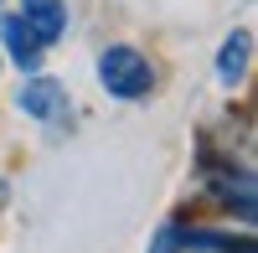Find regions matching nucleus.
Masks as SVG:
<instances>
[{
  "instance_id": "obj_3",
  "label": "nucleus",
  "mask_w": 258,
  "mask_h": 253,
  "mask_svg": "<svg viewBox=\"0 0 258 253\" xmlns=\"http://www.w3.org/2000/svg\"><path fill=\"white\" fill-rule=\"evenodd\" d=\"M16 109L26 114V119H36V124H68L73 119V98H68V88H62L57 78H41V73H31L26 83L16 88Z\"/></svg>"
},
{
  "instance_id": "obj_2",
  "label": "nucleus",
  "mask_w": 258,
  "mask_h": 253,
  "mask_svg": "<svg viewBox=\"0 0 258 253\" xmlns=\"http://www.w3.org/2000/svg\"><path fill=\"white\" fill-rule=\"evenodd\" d=\"M202 186L217 207H227L243 222H253V165L232 160V155L227 160H202Z\"/></svg>"
},
{
  "instance_id": "obj_6",
  "label": "nucleus",
  "mask_w": 258,
  "mask_h": 253,
  "mask_svg": "<svg viewBox=\"0 0 258 253\" xmlns=\"http://www.w3.org/2000/svg\"><path fill=\"white\" fill-rule=\"evenodd\" d=\"M248 57H253V31L238 26V31H232L222 47H217V83H222V88H238V83H243Z\"/></svg>"
},
{
  "instance_id": "obj_5",
  "label": "nucleus",
  "mask_w": 258,
  "mask_h": 253,
  "mask_svg": "<svg viewBox=\"0 0 258 253\" xmlns=\"http://www.w3.org/2000/svg\"><path fill=\"white\" fill-rule=\"evenodd\" d=\"M0 52H6L21 73H36L47 47H41V41L26 31V21H21V16H6V21H0Z\"/></svg>"
},
{
  "instance_id": "obj_7",
  "label": "nucleus",
  "mask_w": 258,
  "mask_h": 253,
  "mask_svg": "<svg viewBox=\"0 0 258 253\" xmlns=\"http://www.w3.org/2000/svg\"><path fill=\"white\" fill-rule=\"evenodd\" d=\"M6 202H11V192H6V181H0V207H6Z\"/></svg>"
},
{
  "instance_id": "obj_4",
  "label": "nucleus",
  "mask_w": 258,
  "mask_h": 253,
  "mask_svg": "<svg viewBox=\"0 0 258 253\" xmlns=\"http://www.w3.org/2000/svg\"><path fill=\"white\" fill-rule=\"evenodd\" d=\"M21 21L41 47H52L68 31V0H21Z\"/></svg>"
},
{
  "instance_id": "obj_1",
  "label": "nucleus",
  "mask_w": 258,
  "mask_h": 253,
  "mask_svg": "<svg viewBox=\"0 0 258 253\" xmlns=\"http://www.w3.org/2000/svg\"><path fill=\"white\" fill-rule=\"evenodd\" d=\"M98 88L109 98H150L155 93V62H150L140 47H129V41H114V47L98 52Z\"/></svg>"
}]
</instances>
